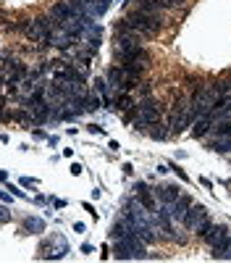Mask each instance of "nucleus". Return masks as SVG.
Masks as SVG:
<instances>
[{
  "mask_svg": "<svg viewBox=\"0 0 231 263\" xmlns=\"http://www.w3.org/2000/svg\"><path fill=\"white\" fill-rule=\"evenodd\" d=\"M124 21L129 24L132 32L140 34V37H158L160 29H163V19H160V14H147V11H142V8L129 11Z\"/></svg>",
  "mask_w": 231,
  "mask_h": 263,
  "instance_id": "obj_1",
  "label": "nucleus"
},
{
  "mask_svg": "<svg viewBox=\"0 0 231 263\" xmlns=\"http://www.w3.org/2000/svg\"><path fill=\"white\" fill-rule=\"evenodd\" d=\"M163 103L155 98H142L137 103V113H134V127L145 129V127H155V124H163Z\"/></svg>",
  "mask_w": 231,
  "mask_h": 263,
  "instance_id": "obj_2",
  "label": "nucleus"
},
{
  "mask_svg": "<svg viewBox=\"0 0 231 263\" xmlns=\"http://www.w3.org/2000/svg\"><path fill=\"white\" fill-rule=\"evenodd\" d=\"M113 255L119 260H129V258H145V245L142 239L137 237V232L126 234L124 239H113Z\"/></svg>",
  "mask_w": 231,
  "mask_h": 263,
  "instance_id": "obj_3",
  "label": "nucleus"
},
{
  "mask_svg": "<svg viewBox=\"0 0 231 263\" xmlns=\"http://www.w3.org/2000/svg\"><path fill=\"white\" fill-rule=\"evenodd\" d=\"M192 121L194 119H192V111H189V100H176L171 106V113H168V134H181Z\"/></svg>",
  "mask_w": 231,
  "mask_h": 263,
  "instance_id": "obj_4",
  "label": "nucleus"
},
{
  "mask_svg": "<svg viewBox=\"0 0 231 263\" xmlns=\"http://www.w3.org/2000/svg\"><path fill=\"white\" fill-rule=\"evenodd\" d=\"M58 24L53 21V16H37V19H32L29 21V27L24 32V37L32 40V42H45L50 37V32L55 29Z\"/></svg>",
  "mask_w": 231,
  "mask_h": 263,
  "instance_id": "obj_5",
  "label": "nucleus"
},
{
  "mask_svg": "<svg viewBox=\"0 0 231 263\" xmlns=\"http://www.w3.org/2000/svg\"><path fill=\"white\" fill-rule=\"evenodd\" d=\"M207 221H210V211L205 208L202 203H192L189 205V211H187V216H184V226H187L189 232H197L200 226H205Z\"/></svg>",
  "mask_w": 231,
  "mask_h": 263,
  "instance_id": "obj_6",
  "label": "nucleus"
},
{
  "mask_svg": "<svg viewBox=\"0 0 231 263\" xmlns=\"http://www.w3.org/2000/svg\"><path fill=\"white\" fill-rule=\"evenodd\" d=\"M194 200L189 198V195H181L173 200V203H168V205H163V208L168 211V216H171V221H176V224H181L184 221V216H187V211H189V205H192Z\"/></svg>",
  "mask_w": 231,
  "mask_h": 263,
  "instance_id": "obj_7",
  "label": "nucleus"
},
{
  "mask_svg": "<svg viewBox=\"0 0 231 263\" xmlns=\"http://www.w3.org/2000/svg\"><path fill=\"white\" fill-rule=\"evenodd\" d=\"M3 74H6V84H19V82H24V79L29 76L27 66L21 61H8L6 68H3Z\"/></svg>",
  "mask_w": 231,
  "mask_h": 263,
  "instance_id": "obj_8",
  "label": "nucleus"
},
{
  "mask_svg": "<svg viewBox=\"0 0 231 263\" xmlns=\"http://www.w3.org/2000/svg\"><path fill=\"white\" fill-rule=\"evenodd\" d=\"M215 121H218L215 111H210V113H202V116H197V119L192 121V124H194V127H192V134H194V137H197V140H200V137H205L207 132H213Z\"/></svg>",
  "mask_w": 231,
  "mask_h": 263,
  "instance_id": "obj_9",
  "label": "nucleus"
},
{
  "mask_svg": "<svg viewBox=\"0 0 231 263\" xmlns=\"http://www.w3.org/2000/svg\"><path fill=\"white\" fill-rule=\"evenodd\" d=\"M50 16H53L55 24H63V21L74 19V11H71V6H68L66 0H61V3H55V6L50 8Z\"/></svg>",
  "mask_w": 231,
  "mask_h": 263,
  "instance_id": "obj_10",
  "label": "nucleus"
},
{
  "mask_svg": "<svg viewBox=\"0 0 231 263\" xmlns=\"http://www.w3.org/2000/svg\"><path fill=\"white\" fill-rule=\"evenodd\" d=\"M82 3H84V8H87L89 16H102L108 11L110 0H82Z\"/></svg>",
  "mask_w": 231,
  "mask_h": 263,
  "instance_id": "obj_11",
  "label": "nucleus"
},
{
  "mask_svg": "<svg viewBox=\"0 0 231 263\" xmlns=\"http://www.w3.org/2000/svg\"><path fill=\"white\" fill-rule=\"evenodd\" d=\"M155 192H158V198L163 200L166 205H168V203H173V200H176V198L181 195V192H179V187H176V185H163V187H158Z\"/></svg>",
  "mask_w": 231,
  "mask_h": 263,
  "instance_id": "obj_12",
  "label": "nucleus"
},
{
  "mask_svg": "<svg viewBox=\"0 0 231 263\" xmlns=\"http://www.w3.org/2000/svg\"><path fill=\"white\" fill-rule=\"evenodd\" d=\"M137 8L147 11V14H163L166 3H163V0H137Z\"/></svg>",
  "mask_w": 231,
  "mask_h": 263,
  "instance_id": "obj_13",
  "label": "nucleus"
},
{
  "mask_svg": "<svg viewBox=\"0 0 231 263\" xmlns=\"http://www.w3.org/2000/svg\"><path fill=\"white\" fill-rule=\"evenodd\" d=\"M207 147H210L213 153H231V137H215V140L207 142Z\"/></svg>",
  "mask_w": 231,
  "mask_h": 263,
  "instance_id": "obj_14",
  "label": "nucleus"
},
{
  "mask_svg": "<svg viewBox=\"0 0 231 263\" xmlns=\"http://www.w3.org/2000/svg\"><path fill=\"white\" fill-rule=\"evenodd\" d=\"M134 106H137V103H134V98H132L129 93H121L119 98H116V108H119L121 113H129Z\"/></svg>",
  "mask_w": 231,
  "mask_h": 263,
  "instance_id": "obj_15",
  "label": "nucleus"
},
{
  "mask_svg": "<svg viewBox=\"0 0 231 263\" xmlns=\"http://www.w3.org/2000/svg\"><path fill=\"white\" fill-rule=\"evenodd\" d=\"M215 90H218V95H221V98H231V76L215 82Z\"/></svg>",
  "mask_w": 231,
  "mask_h": 263,
  "instance_id": "obj_16",
  "label": "nucleus"
},
{
  "mask_svg": "<svg viewBox=\"0 0 231 263\" xmlns=\"http://www.w3.org/2000/svg\"><path fill=\"white\" fill-rule=\"evenodd\" d=\"M215 134L218 137H231V121H226V119H221V121H215Z\"/></svg>",
  "mask_w": 231,
  "mask_h": 263,
  "instance_id": "obj_17",
  "label": "nucleus"
},
{
  "mask_svg": "<svg viewBox=\"0 0 231 263\" xmlns=\"http://www.w3.org/2000/svg\"><path fill=\"white\" fill-rule=\"evenodd\" d=\"M24 226H27L29 232H34V234H40V232L45 229V224H42L40 219H27V221H24Z\"/></svg>",
  "mask_w": 231,
  "mask_h": 263,
  "instance_id": "obj_18",
  "label": "nucleus"
},
{
  "mask_svg": "<svg viewBox=\"0 0 231 263\" xmlns=\"http://www.w3.org/2000/svg\"><path fill=\"white\" fill-rule=\"evenodd\" d=\"M155 127H158V129L150 132V137H153V140H166V134H168V132H166V129H160L163 124H155Z\"/></svg>",
  "mask_w": 231,
  "mask_h": 263,
  "instance_id": "obj_19",
  "label": "nucleus"
},
{
  "mask_svg": "<svg viewBox=\"0 0 231 263\" xmlns=\"http://www.w3.org/2000/svg\"><path fill=\"white\" fill-rule=\"evenodd\" d=\"M166 8H184L187 6V0H163Z\"/></svg>",
  "mask_w": 231,
  "mask_h": 263,
  "instance_id": "obj_20",
  "label": "nucleus"
},
{
  "mask_svg": "<svg viewBox=\"0 0 231 263\" xmlns=\"http://www.w3.org/2000/svg\"><path fill=\"white\" fill-rule=\"evenodd\" d=\"M140 98H150V84L147 82H140Z\"/></svg>",
  "mask_w": 231,
  "mask_h": 263,
  "instance_id": "obj_21",
  "label": "nucleus"
},
{
  "mask_svg": "<svg viewBox=\"0 0 231 263\" xmlns=\"http://www.w3.org/2000/svg\"><path fill=\"white\" fill-rule=\"evenodd\" d=\"M223 258L231 260V234H228V242H226V250H223Z\"/></svg>",
  "mask_w": 231,
  "mask_h": 263,
  "instance_id": "obj_22",
  "label": "nucleus"
},
{
  "mask_svg": "<svg viewBox=\"0 0 231 263\" xmlns=\"http://www.w3.org/2000/svg\"><path fill=\"white\" fill-rule=\"evenodd\" d=\"M74 232H79V234H84V232H87V226H84L82 221H76V224H74Z\"/></svg>",
  "mask_w": 231,
  "mask_h": 263,
  "instance_id": "obj_23",
  "label": "nucleus"
},
{
  "mask_svg": "<svg viewBox=\"0 0 231 263\" xmlns=\"http://www.w3.org/2000/svg\"><path fill=\"white\" fill-rule=\"evenodd\" d=\"M8 219H11V213L3 208V205H0V221H8Z\"/></svg>",
  "mask_w": 231,
  "mask_h": 263,
  "instance_id": "obj_24",
  "label": "nucleus"
},
{
  "mask_svg": "<svg viewBox=\"0 0 231 263\" xmlns=\"http://www.w3.org/2000/svg\"><path fill=\"white\" fill-rule=\"evenodd\" d=\"M21 185H24V187H34L37 182H34V179H29V177H24V179H21Z\"/></svg>",
  "mask_w": 231,
  "mask_h": 263,
  "instance_id": "obj_25",
  "label": "nucleus"
},
{
  "mask_svg": "<svg viewBox=\"0 0 231 263\" xmlns=\"http://www.w3.org/2000/svg\"><path fill=\"white\" fill-rule=\"evenodd\" d=\"M71 174H74V177H76V174H82V166L74 163V166H71Z\"/></svg>",
  "mask_w": 231,
  "mask_h": 263,
  "instance_id": "obj_26",
  "label": "nucleus"
},
{
  "mask_svg": "<svg viewBox=\"0 0 231 263\" xmlns=\"http://www.w3.org/2000/svg\"><path fill=\"white\" fill-rule=\"evenodd\" d=\"M0 200H6V203H11V195H8V192H3V190H0Z\"/></svg>",
  "mask_w": 231,
  "mask_h": 263,
  "instance_id": "obj_27",
  "label": "nucleus"
}]
</instances>
